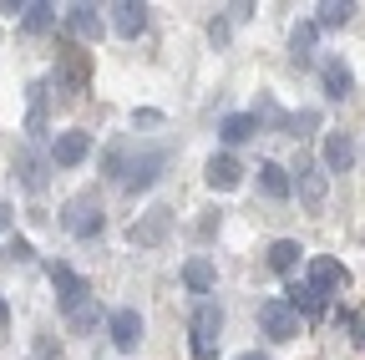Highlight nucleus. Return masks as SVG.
I'll use <instances>...</instances> for the list:
<instances>
[{"instance_id":"28","label":"nucleus","mask_w":365,"mask_h":360,"mask_svg":"<svg viewBox=\"0 0 365 360\" xmlns=\"http://www.w3.org/2000/svg\"><path fill=\"white\" fill-rule=\"evenodd\" d=\"M6 259H11V264H31V259H36V249H31L26 239H11V244H6Z\"/></svg>"},{"instance_id":"30","label":"nucleus","mask_w":365,"mask_h":360,"mask_svg":"<svg viewBox=\"0 0 365 360\" xmlns=\"http://www.w3.org/2000/svg\"><path fill=\"white\" fill-rule=\"evenodd\" d=\"M208 41L213 46H228V21H208Z\"/></svg>"},{"instance_id":"27","label":"nucleus","mask_w":365,"mask_h":360,"mask_svg":"<svg viewBox=\"0 0 365 360\" xmlns=\"http://www.w3.org/2000/svg\"><path fill=\"white\" fill-rule=\"evenodd\" d=\"M309 127H319V112H299V117H289V138H309Z\"/></svg>"},{"instance_id":"1","label":"nucleus","mask_w":365,"mask_h":360,"mask_svg":"<svg viewBox=\"0 0 365 360\" xmlns=\"http://www.w3.org/2000/svg\"><path fill=\"white\" fill-rule=\"evenodd\" d=\"M86 76H91V56L76 51V41L61 31V41H56V97L61 102H76L86 92Z\"/></svg>"},{"instance_id":"16","label":"nucleus","mask_w":365,"mask_h":360,"mask_svg":"<svg viewBox=\"0 0 365 360\" xmlns=\"http://www.w3.org/2000/svg\"><path fill=\"white\" fill-rule=\"evenodd\" d=\"M355 168V138L350 132H330L325 138V173H350Z\"/></svg>"},{"instance_id":"18","label":"nucleus","mask_w":365,"mask_h":360,"mask_svg":"<svg viewBox=\"0 0 365 360\" xmlns=\"http://www.w3.org/2000/svg\"><path fill=\"white\" fill-rule=\"evenodd\" d=\"M314 41H319V26H314V21H299V26L289 31V56H294V66H309V61H314Z\"/></svg>"},{"instance_id":"29","label":"nucleus","mask_w":365,"mask_h":360,"mask_svg":"<svg viewBox=\"0 0 365 360\" xmlns=\"http://www.w3.org/2000/svg\"><path fill=\"white\" fill-rule=\"evenodd\" d=\"M91 325H97V304H81L71 314V330H91Z\"/></svg>"},{"instance_id":"7","label":"nucleus","mask_w":365,"mask_h":360,"mask_svg":"<svg viewBox=\"0 0 365 360\" xmlns=\"http://www.w3.org/2000/svg\"><path fill=\"white\" fill-rule=\"evenodd\" d=\"M294 193L304 208H319L330 193V178H325V163H314V158H299L294 163Z\"/></svg>"},{"instance_id":"19","label":"nucleus","mask_w":365,"mask_h":360,"mask_svg":"<svg viewBox=\"0 0 365 360\" xmlns=\"http://www.w3.org/2000/svg\"><path fill=\"white\" fill-rule=\"evenodd\" d=\"M182 284H188L193 294H213V284H218V274H213V264H208L203 254H193L188 264H182Z\"/></svg>"},{"instance_id":"12","label":"nucleus","mask_w":365,"mask_h":360,"mask_svg":"<svg viewBox=\"0 0 365 360\" xmlns=\"http://www.w3.org/2000/svg\"><path fill=\"white\" fill-rule=\"evenodd\" d=\"M86 153H91V138H86V132H56V143H51V163H56V168H76Z\"/></svg>"},{"instance_id":"10","label":"nucleus","mask_w":365,"mask_h":360,"mask_svg":"<svg viewBox=\"0 0 365 360\" xmlns=\"http://www.w3.org/2000/svg\"><path fill=\"white\" fill-rule=\"evenodd\" d=\"M309 284H314L319 294L345 289V284H350V269H345L340 259H330V254H314V259H309Z\"/></svg>"},{"instance_id":"26","label":"nucleus","mask_w":365,"mask_h":360,"mask_svg":"<svg viewBox=\"0 0 365 360\" xmlns=\"http://www.w3.org/2000/svg\"><path fill=\"white\" fill-rule=\"evenodd\" d=\"M254 117H259V127H289V117H284L279 107H274V97H259Z\"/></svg>"},{"instance_id":"17","label":"nucleus","mask_w":365,"mask_h":360,"mask_svg":"<svg viewBox=\"0 0 365 360\" xmlns=\"http://www.w3.org/2000/svg\"><path fill=\"white\" fill-rule=\"evenodd\" d=\"M284 294H289V309L304 314V320H319V314H325V294H319L309 279H304V284H289Z\"/></svg>"},{"instance_id":"14","label":"nucleus","mask_w":365,"mask_h":360,"mask_svg":"<svg viewBox=\"0 0 365 360\" xmlns=\"http://www.w3.org/2000/svg\"><path fill=\"white\" fill-rule=\"evenodd\" d=\"M112 26H117V36L137 41L148 31V6H143V0H122V6H112Z\"/></svg>"},{"instance_id":"33","label":"nucleus","mask_w":365,"mask_h":360,"mask_svg":"<svg viewBox=\"0 0 365 360\" xmlns=\"http://www.w3.org/2000/svg\"><path fill=\"white\" fill-rule=\"evenodd\" d=\"M6 320H11V304H6V299H0V325H6Z\"/></svg>"},{"instance_id":"8","label":"nucleus","mask_w":365,"mask_h":360,"mask_svg":"<svg viewBox=\"0 0 365 360\" xmlns=\"http://www.w3.org/2000/svg\"><path fill=\"white\" fill-rule=\"evenodd\" d=\"M259 325L269 340H294L299 335V314L289 309V299H264L259 304Z\"/></svg>"},{"instance_id":"13","label":"nucleus","mask_w":365,"mask_h":360,"mask_svg":"<svg viewBox=\"0 0 365 360\" xmlns=\"http://www.w3.org/2000/svg\"><path fill=\"white\" fill-rule=\"evenodd\" d=\"M203 178H208V188L228 193V188H239L244 168H239V158H228V153H213V158H208V168H203Z\"/></svg>"},{"instance_id":"11","label":"nucleus","mask_w":365,"mask_h":360,"mask_svg":"<svg viewBox=\"0 0 365 360\" xmlns=\"http://www.w3.org/2000/svg\"><path fill=\"white\" fill-rule=\"evenodd\" d=\"M319 86H325L330 102H345V97L355 92V71H350L340 56H330V61H319Z\"/></svg>"},{"instance_id":"3","label":"nucleus","mask_w":365,"mask_h":360,"mask_svg":"<svg viewBox=\"0 0 365 360\" xmlns=\"http://www.w3.org/2000/svg\"><path fill=\"white\" fill-rule=\"evenodd\" d=\"M173 223H178V213H173L168 203H158V208H148V213L127 229V244H132V249H158V244L173 234Z\"/></svg>"},{"instance_id":"31","label":"nucleus","mask_w":365,"mask_h":360,"mask_svg":"<svg viewBox=\"0 0 365 360\" xmlns=\"http://www.w3.org/2000/svg\"><path fill=\"white\" fill-rule=\"evenodd\" d=\"M6 229H11V208H6V203H0V234H6Z\"/></svg>"},{"instance_id":"15","label":"nucleus","mask_w":365,"mask_h":360,"mask_svg":"<svg viewBox=\"0 0 365 360\" xmlns=\"http://www.w3.org/2000/svg\"><path fill=\"white\" fill-rule=\"evenodd\" d=\"M66 36H71V41H102V16H97V6H71V11H66Z\"/></svg>"},{"instance_id":"32","label":"nucleus","mask_w":365,"mask_h":360,"mask_svg":"<svg viewBox=\"0 0 365 360\" xmlns=\"http://www.w3.org/2000/svg\"><path fill=\"white\" fill-rule=\"evenodd\" d=\"M234 360H269V355H259V350H244V355H234Z\"/></svg>"},{"instance_id":"6","label":"nucleus","mask_w":365,"mask_h":360,"mask_svg":"<svg viewBox=\"0 0 365 360\" xmlns=\"http://www.w3.org/2000/svg\"><path fill=\"white\" fill-rule=\"evenodd\" d=\"M163 163H168V153L163 148H143L127 168H122V188L127 193H143V188H153L158 183V173H163Z\"/></svg>"},{"instance_id":"25","label":"nucleus","mask_w":365,"mask_h":360,"mask_svg":"<svg viewBox=\"0 0 365 360\" xmlns=\"http://www.w3.org/2000/svg\"><path fill=\"white\" fill-rule=\"evenodd\" d=\"M21 31H26V36H46V31H56V11H51V6H26Z\"/></svg>"},{"instance_id":"2","label":"nucleus","mask_w":365,"mask_h":360,"mask_svg":"<svg viewBox=\"0 0 365 360\" xmlns=\"http://www.w3.org/2000/svg\"><path fill=\"white\" fill-rule=\"evenodd\" d=\"M188 335H193V360H213L218 355V340H223V309L213 299H198L193 320H188Z\"/></svg>"},{"instance_id":"23","label":"nucleus","mask_w":365,"mask_h":360,"mask_svg":"<svg viewBox=\"0 0 365 360\" xmlns=\"http://www.w3.org/2000/svg\"><path fill=\"white\" fill-rule=\"evenodd\" d=\"M299 254H304V249H299L294 239H274V244H269V254H264V264L274 269V274H289V269L299 264Z\"/></svg>"},{"instance_id":"9","label":"nucleus","mask_w":365,"mask_h":360,"mask_svg":"<svg viewBox=\"0 0 365 360\" xmlns=\"http://www.w3.org/2000/svg\"><path fill=\"white\" fill-rule=\"evenodd\" d=\"M107 335H112L117 350H137L143 345V314L137 309H112L107 314Z\"/></svg>"},{"instance_id":"21","label":"nucleus","mask_w":365,"mask_h":360,"mask_svg":"<svg viewBox=\"0 0 365 360\" xmlns=\"http://www.w3.org/2000/svg\"><path fill=\"white\" fill-rule=\"evenodd\" d=\"M254 132H264L254 112H234V117L218 122V138H223V143H244V138H254Z\"/></svg>"},{"instance_id":"5","label":"nucleus","mask_w":365,"mask_h":360,"mask_svg":"<svg viewBox=\"0 0 365 360\" xmlns=\"http://www.w3.org/2000/svg\"><path fill=\"white\" fill-rule=\"evenodd\" d=\"M46 274H51V284H56V299H61V309H66V320H71L81 304H91V284L76 274L71 264H51Z\"/></svg>"},{"instance_id":"4","label":"nucleus","mask_w":365,"mask_h":360,"mask_svg":"<svg viewBox=\"0 0 365 360\" xmlns=\"http://www.w3.org/2000/svg\"><path fill=\"white\" fill-rule=\"evenodd\" d=\"M61 223H66L76 239H97L102 234V203H97V193H76L61 208Z\"/></svg>"},{"instance_id":"24","label":"nucleus","mask_w":365,"mask_h":360,"mask_svg":"<svg viewBox=\"0 0 365 360\" xmlns=\"http://www.w3.org/2000/svg\"><path fill=\"white\" fill-rule=\"evenodd\" d=\"M350 16H355L350 0H325V6H319V16H314V26H319V31H340Z\"/></svg>"},{"instance_id":"20","label":"nucleus","mask_w":365,"mask_h":360,"mask_svg":"<svg viewBox=\"0 0 365 360\" xmlns=\"http://www.w3.org/2000/svg\"><path fill=\"white\" fill-rule=\"evenodd\" d=\"M259 188H264V198H289V168H279V163H259Z\"/></svg>"},{"instance_id":"22","label":"nucleus","mask_w":365,"mask_h":360,"mask_svg":"<svg viewBox=\"0 0 365 360\" xmlns=\"http://www.w3.org/2000/svg\"><path fill=\"white\" fill-rule=\"evenodd\" d=\"M16 173H21V183H26L31 193H41V188H46V158H36L31 148H21V153H16Z\"/></svg>"}]
</instances>
